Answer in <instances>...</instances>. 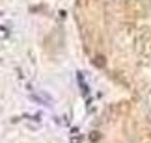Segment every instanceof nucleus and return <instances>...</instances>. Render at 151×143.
Returning a JSON list of instances; mask_svg holds the SVG:
<instances>
[{"label": "nucleus", "instance_id": "obj_2", "mask_svg": "<svg viewBox=\"0 0 151 143\" xmlns=\"http://www.w3.org/2000/svg\"><path fill=\"white\" fill-rule=\"evenodd\" d=\"M90 139L93 141V143L99 141V139H101V134H99V132H91V134H90Z\"/></svg>", "mask_w": 151, "mask_h": 143}, {"label": "nucleus", "instance_id": "obj_1", "mask_svg": "<svg viewBox=\"0 0 151 143\" xmlns=\"http://www.w3.org/2000/svg\"><path fill=\"white\" fill-rule=\"evenodd\" d=\"M93 65L95 67H104V65H106V56H104V54H97L93 58Z\"/></svg>", "mask_w": 151, "mask_h": 143}]
</instances>
